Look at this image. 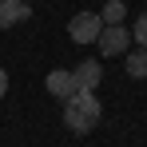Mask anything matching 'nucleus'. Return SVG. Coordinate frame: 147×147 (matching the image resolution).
Returning <instances> with one entry per match:
<instances>
[{"label":"nucleus","instance_id":"f03ea898","mask_svg":"<svg viewBox=\"0 0 147 147\" xmlns=\"http://www.w3.org/2000/svg\"><path fill=\"white\" fill-rule=\"evenodd\" d=\"M99 32H103L99 12H76L72 20H68V36H72V44H96Z\"/></svg>","mask_w":147,"mask_h":147},{"label":"nucleus","instance_id":"f257e3e1","mask_svg":"<svg viewBox=\"0 0 147 147\" xmlns=\"http://www.w3.org/2000/svg\"><path fill=\"white\" fill-rule=\"evenodd\" d=\"M99 99L96 92H76V96L64 99V123H68V131H76V135H88L92 127L99 123Z\"/></svg>","mask_w":147,"mask_h":147},{"label":"nucleus","instance_id":"0eeeda50","mask_svg":"<svg viewBox=\"0 0 147 147\" xmlns=\"http://www.w3.org/2000/svg\"><path fill=\"white\" fill-rule=\"evenodd\" d=\"M123 56H127V76H131V80H147V48L123 52Z\"/></svg>","mask_w":147,"mask_h":147},{"label":"nucleus","instance_id":"7ed1b4c3","mask_svg":"<svg viewBox=\"0 0 147 147\" xmlns=\"http://www.w3.org/2000/svg\"><path fill=\"white\" fill-rule=\"evenodd\" d=\"M99 52H103V56H123V52H127V44H131V32H127V28L123 24H103V32H99Z\"/></svg>","mask_w":147,"mask_h":147},{"label":"nucleus","instance_id":"20e7f679","mask_svg":"<svg viewBox=\"0 0 147 147\" xmlns=\"http://www.w3.org/2000/svg\"><path fill=\"white\" fill-rule=\"evenodd\" d=\"M76 92H96L99 80H103V68H99V60H84V64H76Z\"/></svg>","mask_w":147,"mask_h":147},{"label":"nucleus","instance_id":"1a4fd4ad","mask_svg":"<svg viewBox=\"0 0 147 147\" xmlns=\"http://www.w3.org/2000/svg\"><path fill=\"white\" fill-rule=\"evenodd\" d=\"M131 40H135L139 48H147V12L135 16V32H131Z\"/></svg>","mask_w":147,"mask_h":147},{"label":"nucleus","instance_id":"9d476101","mask_svg":"<svg viewBox=\"0 0 147 147\" xmlns=\"http://www.w3.org/2000/svg\"><path fill=\"white\" fill-rule=\"evenodd\" d=\"M8 96V72H4V68H0V99Z\"/></svg>","mask_w":147,"mask_h":147},{"label":"nucleus","instance_id":"6e6552de","mask_svg":"<svg viewBox=\"0 0 147 147\" xmlns=\"http://www.w3.org/2000/svg\"><path fill=\"white\" fill-rule=\"evenodd\" d=\"M123 16H127V4H123V0H107L103 12H99L103 24H123Z\"/></svg>","mask_w":147,"mask_h":147},{"label":"nucleus","instance_id":"423d86ee","mask_svg":"<svg viewBox=\"0 0 147 147\" xmlns=\"http://www.w3.org/2000/svg\"><path fill=\"white\" fill-rule=\"evenodd\" d=\"M28 16H32V8L24 0H0V28H16V24H24Z\"/></svg>","mask_w":147,"mask_h":147},{"label":"nucleus","instance_id":"39448f33","mask_svg":"<svg viewBox=\"0 0 147 147\" xmlns=\"http://www.w3.org/2000/svg\"><path fill=\"white\" fill-rule=\"evenodd\" d=\"M44 84H48V96H56V99H68V96H76V76L68 72V68H52Z\"/></svg>","mask_w":147,"mask_h":147}]
</instances>
